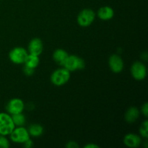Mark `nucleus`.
Wrapping results in <instances>:
<instances>
[{"label":"nucleus","mask_w":148,"mask_h":148,"mask_svg":"<svg viewBox=\"0 0 148 148\" xmlns=\"http://www.w3.org/2000/svg\"><path fill=\"white\" fill-rule=\"evenodd\" d=\"M23 72H24L25 75H27V76H31V75H33L34 74L35 69L25 66L24 69H23Z\"/></svg>","instance_id":"obj_20"},{"label":"nucleus","mask_w":148,"mask_h":148,"mask_svg":"<svg viewBox=\"0 0 148 148\" xmlns=\"http://www.w3.org/2000/svg\"><path fill=\"white\" fill-rule=\"evenodd\" d=\"M69 56L67 52L62 49H58L54 51L53 53V59L56 64L60 66H63L65 60Z\"/></svg>","instance_id":"obj_14"},{"label":"nucleus","mask_w":148,"mask_h":148,"mask_svg":"<svg viewBox=\"0 0 148 148\" xmlns=\"http://www.w3.org/2000/svg\"><path fill=\"white\" fill-rule=\"evenodd\" d=\"M28 52L23 47H15L12 49L9 53V58L12 63L15 64H24Z\"/></svg>","instance_id":"obj_6"},{"label":"nucleus","mask_w":148,"mask_h":148,"mask_svg":"<svg viewBox=\"0 0 148 148\" xmlns=\"http://www.w3.org/2000/svg\"><path fill=\"white\" fill-rule=\"evenodd\" d=\"M131 74L136 80H143L147 76V68L144 63L141 62H135L131 67Z\"/></svg>","instance_id":"obj_7"},{"label":"nucleus","mask_w":148,"mask_h":148,"mask_svg":"<svg viewBox=\"0 0 148 148\" xmlns=\"http://www.w3.org/2000/svg\"><path fill=\"white\" fill-rule=\"evenodd\" d=\"M66 147L68 148H76L79 147V145H77V143L75 141H69V143L66 144Z\"/></svg>","instance_id":"obj_22"},{"label":"nucleus","mask_w":148,"mask_h":148,"mask_svg":"<svg viewBox=\"0 0 148 148\" xmlns=\"http://www.w3.org/2000/svg\"><path fill=\"white\" fill-rule=\"evenodd\" d=\"M140 135L144 138L147 139L148 137V121L147 120H145L144 122L142 124L141 127L140 128Z\"/></svg>","instance_id":"obj_18"},{"label":"nucleus","mask_w":148,"mask_h":148,"mask_svg":"<svg viewBox=\"0 0 148 148\" xmlns=\"http://www.w3.org/2000/svg\"><path fill=\"white\" fill-rule=\"evenodd\" d=\"M27 50V52L30 54L39 56L41 54L43 50V42L38 38H34L29 43Z\"/></svg>","instance_id":"obj_10"},{"label":"nucleus","mask_w":148,"mask_h":148,"mask_svg":"<svg viewBox=\"0 0 148 148\" xmlns=\"http://www.w3.org/2000/svg\"><path fill=\"white\" fill-rule=\"evenodd\" d=\"M108 65L113 72L119 73L124 69V61L119 55L113 54L108 59Z\"/></svg>","instance_id":"obj_9"},{"label":"nucleus","mask_w":148,"mask_h":148,"mask_svg":"<svg viewBox=\"0 0 148 148\" xmlns=\"http://www.w3.org/2000/svg\"><path fill=\"white\" fill-rule=\"evenodd\" d=\"M15 128L12 118L8 113H0V134L10 135Z\"/></svg>","instance_id":"obj_2"},{"label":"nucleus","mask_w":148,"mask_h":148,"mask_svg":"<svg viewBox=\"0 0 148 148\" xmlns=\"http://www.w3.org/2000/svg\"><path fill=\"white\" fill-rule=\"evenodd\" d=\"M24 108V102L20 98H12L7 103L6 106V110L10 115L23 113Z\"/></svg>","instance_id":"obj_8"},{"label":"nucleus","mask_w":148,"mask_h":148,"mask_svg":"<svg viewBox=\"0 0 148 148\" xmlns=\"http://www.w3.org/2000/svg\"><path fill=\"white\" fill-rule=\"evenodd\" d=\"M23 145H24V147H26V148H30V147H32L33 146V141H32L30 139H28L27 141L25 142V143H23Z\"/></svg>","instance_id":"obj_23"},{"label":"nucleus","mask_w":148,"mask_h":148,"mask_svg":"<svg viewBox=\"0 0 148 148\" xmlns=\"http://www.w3.org/2000/svg\"><path fill=\"white\" fill-rule=\"evenodd\" d=\"M10 136L11 141L18 144H23L30 139L28 131L24 127H15L13 131L10 133Z\"/></svg>","instance_id":"obj_5"},{"label":"nucleus","mask_w":148,"mask_h":148,"mask_svg":"<svg viewBox=\"0 0 148 148\" xmlns=\"http://www.w3.org/2000/svg\"><path fill=\"white\" fill-rule=\"evenodd\" d=\"M85 148H99V146L95 144H88L84 146Z\"/></svg>","instance_id":"obj_24"},{"label":"nucleus","mask_w":148,"mask_h":148,"mask_svg":"<svg viewBox=\"0 0 148 148\" xmlns=\"http://www.w3.org/2000/svg\"><path fill=\"white\" fill-rule=\"evenodd\" d=\"M70 79V72L64 67L53 71L51 75V81L56 86H62L67 83Z\"/></svg>","instance_id":"obj_1"},{"label":"nucleus","mask_w":148,"mask_h":148,"mask_svg":"<svg viewBox=\"0 0 148 148\" xmlns=\"http://www.w3.org/2000/svg\"><path fill=\"white\" fill-rule=\"evenodd\" d=\"M39 62H40V59H39L38 56L28 53L24 62V64L26 66L33 68V69H36L38 66Z\"/></svg>","instance_id":"obj_15"},{"label":"nucleus","mask_w":148,"mask_h":148,"mask_svg":"<svg viewBox=\"0 0 148 148\" xmlns=\"http://www.w3.org/2000/svg\"><path fill=\"white\" fill-rule=\"evenodd\" d=\"M95 13L91 9H84L78 14L77 21L81 27H88L94 22Z\"/></svg>","instance_id":"obj_4"},{"label":"nucleus","mask_w":148,"mask_h":148,"mask_svg":"<svg viewBox=\"0 0 148 148\" xmlns=\"http://www.w3.org/2000/svg\"><path fill=\"white\" fill-rule=\"evenodd\" d=\"M29 134L33 137H38L43 133V127L39 124H33L28 127Z\"/></svg>","instance_id":"obj_16"},{"label":"nucleus","mask_w":148,"mask_h":148,"mask_svg":"<svg viewBox=\"0 0 148 148\" xmlns=\"http://www.w3.org/2000/svg\"><path fill=\"white\" fill-rule=\"evenodd\" d=\"M10 146V141L6 136L0 134V148H8Z\"/></svg>","instance_id":"obj_19"},{"label":"nucleus","mask_w":148,"mask_h":148,"mask_svg":"<svg viewBox=\"0 0 148 148\" xmlns=\"http://www.w3.org/2000/svg\"><path fill=\"white\" fill-rule=\"evenodd\" d=\"M114 16V11L112 7L105 6L101 7L98 11V17L102 20H109Z\"/></svg>","instance_id":"obj_12"},{"label":"nucleus","mask_w":148,"mask_h":148,"mask_svg":"<svg viewBox=\"0 0 148 148\" xmlns=\"http://www.w3.org/2000/svg\"><path fill=\"white\" fill-rule=\"evenodd\" d=\"M141 111L145 116V117L148 116V104H147V103H145L144 105L142 106Z\"/></svg>","instance_id":"obj_21"},{"label":"nucleus","mask_w":148,"mask_h":148,"mask_svg":"<svg viewBox=\"0 0 148 148\" xmlns=\"http://www.w3.org/2000/svg\"><path fill=\"white\" fill-rule=\"evenodd\" d=\"M142 139L139 135L130 133L124 136V143L126 146L131 148L138 147L141 145Z\"/></svg>","instance_id":"obj_11"},{"label":"nucleus","mask_w":148,"mask_h":148,"mask_svg":"<svg viewBox=\"0 0 148 148\" xmlns=\"http://www.w3.org/2000/svg\"><path fill=\"white\" fill-rule=\"evenodd\" d=\"M63 66L69 72L81 70L85 67V61L76 55H69L64 63Z\"/></svg>","instance_id":"obj_3"},{"label":"nucleus","mask_w":148,"mask_h":148,"mask_svg":"<svg viewBox=\"0 0 148 148\" xmlns=\"http://www.w3.org/2000/svg\"><path fill=\"white\" fill-rule=\"evenodd\" d=\"M11 116L15 127H24L26 123V119L22 113Z\"/></svg>","instance_id":"obj_17"},{"label":"nucleus","mask_w":148,"mask_h":148,"mask_svg":"<svg viewBox=\"0 0 148 148\" xmlns=\"http://www.w3.org/2000/svg\"><path fill=\"white\" fill-rule=\"evenodd\" d=\"M140 116V111L137 107H130L127 110L124 115V119L128 123H134Z\"/></svg>","instance_id":"obj_13"}]
</instances>
